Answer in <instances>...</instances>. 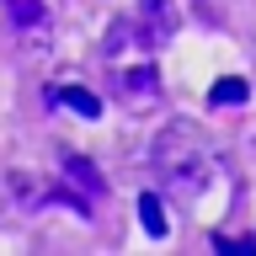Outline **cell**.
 I'll return each instance as SVG.
<instances>
[{
    "instance_id": "cell-1",
    "label": "cell",
    "mask_w": 256,
    "mask_h": 256,
    "mask_svg": "<svg viewBox=\"0 0 256 256\" xmlns=\"http://www.w3.org/2000/svg\"><path fill=\"white\" fill-rule=\"evenodd\" d=\"M150 160H155V182L171 192V198H182V203H192V198L214 182V150H208V139L198 134V123L160 128Z\"/></svg>"
},
{
    "instance_id": "cell-2",
    "label": "cell",
    "mask_w": 256,
    "mask_h": 256,
    "mask_svg": "<svg viewBox=\"0 0 256 256\" xmlns=\"http://www.w3.org/2000/svg\"><path fill=\"white\" fill-rule=\"evenodd\" d=\"M118 96H123L128 112H150L160 102V80L150 64H139V70H118Z\"/></svg>"
},
{
    "instance_id": "cell-3",
    "label": "cell",
    "mask_w": 256,
    "mask_h": 256,
    "mask_svg": "<svg viewBox=\"0 0 256 256\" xmlns=\"http://www.w3.org/2000/svg\"><path fill=\"white\" fill-rule=\"evenodd\" d=\"M134 27H139V38H150V48H160L171 38V6L166 0H144L139 16H134Z\"/></svg>"
},
{
    "instance_id": "cell-4",
    "label": "cell",
    "mask_w": 256,
    "mask_h": 256,
    "mask_svg": "<svg viewBox=\"0 0 256 256\" xmlns=\"http://www.w3.org/2000/svg\"><path fill=\"white\" fill-rule=\"evenodd\" d=\"M48 102H54V107L80 112V118H102V96L86 91V86H54V91H48Z\"/></svg>"
},
{
    "instance_id": "cell-5",
    "label": "cell",
    "mask_w": 256,
    "mask_h": 256,
    "mask_svg": "<svg viewBox=\"0 0 256 256\" xmlns=\"http://www.w3.org/2000/svg\"><path fill=\"white\" fill-rule=\"evenodd\" d=\"M246 96H251V86H246V80H240V75H224V80H214L208 102H214V107H240Z\"/></svg>"
},
{
    "instance_id": "cell-6",
    "label": "cell",
    "mask_w": 256,
    "mask_h": 256,
    "mask_svg": "<svg viewBox=\"0 0 256 256\" xmlns=\"http://www.w3.org/2000/svg\"><path fill=\"white\" fill-rule=\"evenodd\" d=\"M139 224H144V230H150L155 240L171 230V219H166V203H160L155 192H144V198H139Z\"/></svg>"
},
{
    "instance_id": "cell-7",
    "label": "cell",
    "mask_w": 256,
    "mask_h": 256,
    "mask_svg": "<svg viewBox=\"0 0 256 256\" xmlns=\"http://www.w3.org/2000/svg\"><path fill=\"white\" fill-rule=\"evenodd\" d=\"M6 11H11V22H22V27H43V0H0Z\"/></svg>"
},
{
    "instance_id": "cell-8",
    "label": "cell",
    "mask_w": 256,
    "mask_h": 256,
    "mask_svg": "<svg viewBox=\"0 0 256 256\" xmlns=\"http://www.w3.org/2000/svg\"><path fill=\"white\" fill-rule=\"evenodd\" d=\"M198 16H203L208 27H219L224 16H230V0H198Z\"/></svg>"
}]
</instances>
